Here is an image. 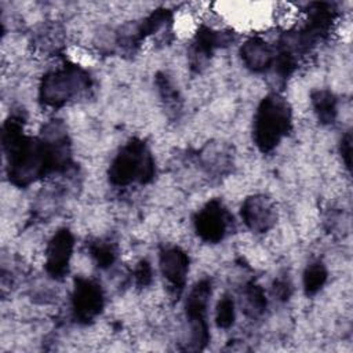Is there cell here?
<instances>
[{"label":"cell","mask_w":353,"mask_h":353,"mask_svg":"<svg viewBox=\"0 0 353 353\" xmlns=\"http://www.w3.org/2000/svg\"><path fill=\"white\" fill-rule=\"evenodd\" d=\"M72 307L74 317L81 323L94 320L103 307V292L98 283L79 277L74 281L72 294Z\"/></svg>","instance_id":"52a82bcc"},{"label":"cell","mask_w":353,"mask_h":353,"mask_svg":"<svg viewBox=\"0 0 353 353\" xmlns=\"http://www.w3.org/2000/svg\"><path fill=\"white\" fill-rule=\"evenodd\" d=\"M291 109L279 94L265 97L254 116V142L263 153L273 150L291 130Z\"/></svg>","instance_id":"7a4b0ae2"},{"label":"cell","mask_w":353,"mask_h":353,"mask_svg":"<svg viewBox=\"0 0 353 353\" xmlns=\"http://www.w3.org/2000/svg\"><path fill=\"white\" fill-rule=\"evenodd\" d=\"M216 325L219 328H229L234 321V302L229 295L221 298L215 313Z\"/></svg>","instance_id":"e0dca14e"},{"label":"cell","mask_w":353,"mask_h":353,"mask_svg":"<svg viewBox=\"0 0 353 353\" xmlns=\"http://www.w3.org/2000/svg\"><path fill=\"white\" fill-rule=\"evenodd\" d=\"M240 212L244 223L258 233L269 230L276 222L274 204L263 194H255L245 199Z\"/></svg>","instance_id":"9c48e42d"},{"label":"cell","mask_w":353,"mask_h":353,"mask_svg":"<svg viewBox=\"0 0 353 353\" xmlns=\"http://www.w3.org/2000/svg\"><path fill=\"white\" fill-rule=\"evenodd\" d=\"M241 301H243L244 313L250 317L261 316L265 312L268 305L263 288L254 283H250L244 287Z\"/></svg>","instance_id":"5bb4252c"},{"label":"cell","mask_w":353,"mask_h":353,"mask_svg":"<svg viewBox=\"0 0 353 353\" xmlns=\"http://www.w3.org/2000/svg\"><path fill=\"white\" fill-rule=\"evenodd\" d=\"M154 175V161L142 141L131 139L116 154L109 168V181L114 186L134 182L146 183Z\"/></svg>","instance_id":"3957f363"},{"label":"cell","mask_w":353,"mask_h":353,"mask_svg":"<svg viewBox=\"0 0 353 353\" xmlns=\"http://www.w3.org/2000/svg\"><path fill=\"white\" fill-rule=\"evenodd\" d=\"M273 294L274 296H277L279 299H288L290 294H291V285L285 279H279L274 281L273 284Z\"/></svg>","instance_id":"ffe728a7"},{"label":"cell","mask_w":353,"mask_h":353,"mask_svg":"<svg viewBox=\"0 0 353 353\" xmlns=\"http://www.w3.org/2000/svg\"><path fill=\"white\" fill-rule=\"evenodd\" d=\"M160 270L170 285L176 291H182L185 287L188 270H189V256L185 251L178 247H168L160 252Z\"/></svg>","instance_id":"8fae6325"},{"label":"cell","mask_w":353,"mask_h":353,"mask_svg":"<svg viewBox=\"0 0 353 353\" xmlns=\"http://www.w3.org/2000/svg\"><path fill=\"white\" fill-rule=\"evenodd\" d=\"M327 276H328L327 269L320 261H316V262L310 263L306 268L305 273H303L305 292L307 295L316 294L324 285V283L327 281Z\"/></svg>","instance_id":"9a60e30c"},{"label":"cell","mask_w":353,"mask_h":353,"mask_svg":"<svg viewBox=\"0 0 353 353\" xmlns=\"http://www.w3.org/2000/svg\"><path fill=\"white\" fill-rule=\"evenodd\" d=\"M313 109L323 124L334 123L336 117V98L328 90H317L312 94Z\"/></svg>","instance_id":"4fadbf2b"},{"label":"cell","mask_w":353,"mask_h":353,"mask_svg":"<svg viewBox=\"0 0 353 353\" xmlns=\"http://www.w3.org/2000/svg\"><path fill=\"white\" fill-rule=\"evenodd\" d=\"M229 222L230 215L218 199L208 201L194 216L196 232L207 243H219L226 234Z\"/></svg>","instance_id":"8992f818"},{"label":"cell","mask_w":353,"mask_h":353,"mask_svg":"<svg viewBox=\"0 0 353 353\" xmlns=\"http://www.w3.org/2000/svg\"><path fill=\"white\" fill-rule=\"evenodd\" d=\"M240 54L244 65L254 72L268 70L273 65L276 57L274 50L259 37L247 40L241 46Z\"/></svg>","instance_id":"7c38bea8"},{"label":"cell","mask_w":353,"mask_h":353,"mask_svg":"<svg viewBox=\"0 0 353 353\" xmlns=\"http://www.w3.org/2000/svg\"><path fill=\"white\" fill-rule=\"evenodd\" d=\"M74 247L70 230L61 229L50 240L46 250V270L52 279H62L68 270Z\"/></svg>","instance_id":"ba28073f"},{"label":"cell","mask_w":353,"mask_h":353,"mask_svg":"<svg viewBox=\"0 0 353 353\" xmlns=\"http://www.w3.org/2000/svg\"><path fill=\"white\" fill-rule=\"evenodd\" d=\"M230 41H233V36L229 32H215L210 28H201L189 51L192 68L199 70L216 48L228 46Z\"/></svg>","instance_id":"30bf717a"},{"label":"cell","mask_w":353,"mask_h":353,"mask_svg":"<svg viewBox=\"0 0 353 353\" xmlns=\"http://www.w3.org/2000/svg\"><path fill=\"white\" fill-rule=\"evenodd\" d=\"M341 153H342V159H343L346 167L350 170V164H352V135H350V132H346L341 141Z\"/></svg>","instance_id":"d6986e66"},{"label":"cell","mask_w":353,"mask_h":353,"mask_svg":"<svg viewBox=\"0 0 353 353\" xmlns=\"http://www.w3.org/2000/svg\"><path fill=\"white\" fill-rule=\"evenodd\" d=\"M90 76L76 65H65L47 73L40 84V101L52 108L62 106L88 88Z\"/></svg>","instance_id":"277c9868"},{"label":"cell","mask_w":353,"mask_h":353,"mask_svg":"<svg viewBox=\"0 0 353 353\" xmlns=\"http://www.w3.org/2000/svg\"><path fill=\"white\" fill-rule=\"evenodd\" d=\"M90 254L99 268H109L116 259V247L109 241H95L90 245Z\"/></svg>","instance_id":"2e32d148"},{"label":"cell","mask_w":353,"mask_h":353,"mask_svg":"<svg viewBox=\"0 0 353 353\" xmlns=\"http://www.w3.org/2000/svg\"><path fill=\"white\" fill-rule=\"evenodd\" d=\"M211 296V281L203 279L190 290L185 312L192 331V343L194 349H203L208 342V325H207V307Z\"/></svg>","instance_id":"5b68a950"},{"label":"cell","mask_w":353,"mask_h":353,"mask_svg":"<svg viewBox=\"0 0 353 353\" xmlns=\"http://www.w3.org/2000/svg\"><path fill=\"white\" fill-rule=\"evenodd\" d=\"M152 276H153V273H152L150 263L148 261H145V259L141 261L137 265L135 270H134V277H135L137 285H139V287L149 285L150 281H152Z\"/></svg>","instance_id":"ac0fdd59"},{"label":"cell","mask_w":353,"mask_h":353,"mask_svg":"<svg viewBox=\"0 0 353 353\" xmlns=\"http://www.w3.org/2000/svg\"><path fill=\"white\" fill-rule=\"evenodd\" d=\"M3 148L10 181L28 186L51 172L65 171L70 164L69 143L62 125L51 123L41 138L23 134V120L11 116L3 127Z\"/></svg>","instance_id":"6da1fadb"}]
</instances>
